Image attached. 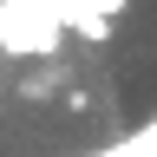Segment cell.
<instances>
[{
	"label": "cell",
	"mask_w": 157,
	"mask_h": 157,
	"mask_svg": "<svg viewBox=\"0 0 157 157\" xmlns=\"http://www.w3.org/2000/svg\"><path fill=\"white\" fill-rule=\"evenodd\" d=\"M66 39V20H59L52 0H0V52L13 59H46Z\"/></svg>",
	"instance_id": "obj_1"
}]
</instances>
